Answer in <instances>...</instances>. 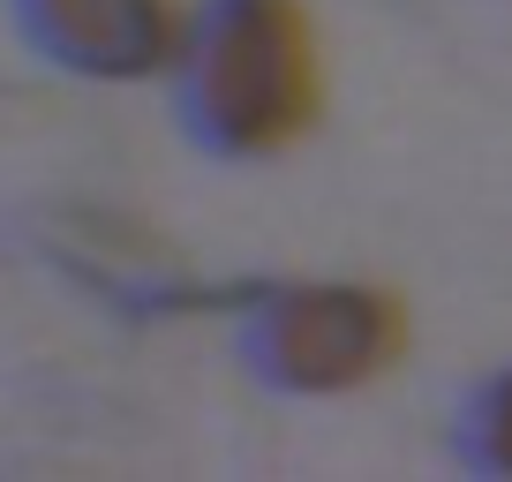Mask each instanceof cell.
<instances>
[{"label": "cell", "mask_w": 512, "mask_h": 482, "mask_svg": "<svg viewBox=\"0 0 512 482\" xmlns=\"http://www.w3.org/2000/svg\"><path fill=\"white\" fill-rule=\"evenodd\" d=\"M211 129L226 144H272L302 129L309 113V61H302V16L279 0H241L211 38Z\"/></svg>", "instance_id": "6da1fadb"}, {"label": "cell", "mask_w": 512, "mask_h": 482, "mask_svg": "<svg viewBox=\"0 0 512 482\" xmlns=\"http://www.w3.org/2000/svg\"><path fill=\"white\" fill-rule=\"evenodd\" d=\"M377 347H392V309H377L369 294H294L279 370L302 385H332L377 370Z\"/></svg>", "instance_id": "7a4b0ae2"}, {"label": "cell", "mask_w": 512, "mask_h": 482, "mask_svg": "<svg viewBox=\"0 0 512 482\" xmlns=\"http://www.w3.org/2000/svg\"><path fill=\"white\" fill-rule=\"evenodd\" d=\"M174 38L159 0H53L46 46L76 53V68H151Z\"/></svg>", "instance_id": "3957f363"}, {"label": "cell", "mask_w": 512, "mask_h": 482, "mask_svg": "<svg viewBox=\"0 0 512 482\" xmlns=\"http://www.w3.org/2000/svg\"><path fill=\"white\" fill-rule=\"evenodd\" d=\"M482 452H490L497 467H512V377L490 392V407H482Z\"/></svg>", "instance_id": "277c9868"}]
</instances>
